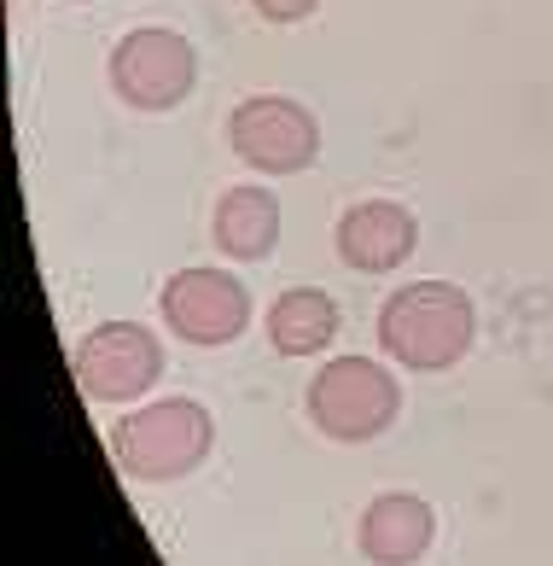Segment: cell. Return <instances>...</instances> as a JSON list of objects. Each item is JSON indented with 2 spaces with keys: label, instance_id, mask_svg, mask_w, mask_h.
Segmentation results:
<instances>
[{
  "label": "cell",
  "instance_id": "obj_1",
  "mask_svg": "<svg viewBox=\"0 0 553 566\" xmlns=\"http://www.w3.org/2000/svg\"><path fill=\"white\" fill-rule=\"evenodd\" d=\"M472 333H478L472 298L455 281H414L391 292L385 310H379V345L414 374L455 368L472 345Z\"/></svg>",
  "mask_w": 553,
  "mask_h": 566
},
{
  "label": "cell",
  "instance_id": "obj_2",
  "mask_svg": "<svg viewBox=\"0 0 553 566\" xmlns=\"http://www.w3.org/2000/svg\"><path fill=\"white\" fill-rule=\"evenodd\" d=\"M210 444H216V427L193 397L146 403L111 432V455L129 479H181L210 455Z\"/></svg>",
  "mask_w": 553,
  "mask_h": 566
},
{
  "label": "cell",
  "instance_id": "obj_3",
  "mask_svg": "<svg viewBox=\"0 0 553 566\" xmlns=\"http://www.w3.org/2000/svg\"><path fill=\"white\" fill-rule=\"evenodd\" d=\"M396 409H402L396 380L379 363H368V356H338L309 386L315 427L327 438H338V444H368V438H379L396 421Z\"/></svg>",
  "mask_w": 553,
  "mask_h": 566
},
{
  "label": "cell",
  "instance_id": "obj_4",
  "mask_svg": "<svg viewBox=\"0 0 553 566\" xmlns=\"http://www.w3.org/2000/svg\"><path fill=\"white\" fill-rule=\"evenodd\" d=\"M227 140H233V153H240L251 170H263V176H297V170L315 164V153H321L315 117L297 106V99H286V94L240 99L233 117H227Z\"/></svg>",
  "mask_w": 553,
  "mask_h": 566
},
{
  "label": "cell",
  "instance_id": "obj_5",
  "mask_svg": "<svg viewBox=\"0 0 553 566\" xmlns=\"http://www.w3.org/2000/svg\"><path fill=\"white\" fill-rule=\"evenodd\" d=\"M199 59L176 30H129L111 53V88L135 112H176L193 94Z\"/></svg>",
  "mask_w": 553,
  "mask_h": 566
},
{
  "label": "cell",
  "instance_id": "obj_6",
  "mask_svg": "<svg viewBox=\"0 0 553 566\" xmlns=\"http://www.w3.org/2000/svg\"><path fill=\"white\" fill-rule=\"evenodd\" d=\"M163 374V345L135 322H105L76 345V386L94 403H135Z\"/></svg>",
  "mask_w": 553,
  "mask_h": 566
},
{
  "label": "cell",
  "instance_id": "obj_7",
  "mask_svg": "<svg viewBox=\"0 0 553 566\" xmlns=\"http://www.w3.org/2000/svg\"><path fill=\"white\" fill-rule=\"evenodd\" d=\"M163 322L187 345H233L251 322V292L222 269H181L163 286Z\"/></svg>",
  "mask_w": 553,
  "mask_h": 566
},
{
  "label": "cell",
  "instance_id": "obj_8",
  "mask_svg": "<svg viewBox=\"0 0 553 566\" xmlns=\"http://www.w3.org/2000/svg\"><path fill=\"white\" fill-rule=\"evenodd\" d=\"M414 245H419V222L414 211H402L391 199H368L338 222V258L361 269V275H385V269L408 263Z\"/></svg>",
  "mask_w": 553,
  "mask_h": 566
},
{
  "label": "cell",
  "instance_id": "obj_9",
  "mask_svg": "<svg viewBox=\"0 0 553 566\" xmlns=\"http://www.w3.org/2000/svg\"><path fill=\"white\" fill-rule=\"evenodd\" d=\"M432 549V509L408 491H385L361 514V555L373 566H414Z\"/></svg>",
  "mask_w": 553,
  "mask_h": 566
},
{
  "label": "cell",
  "instance_id": "obj_10",
  "mask_svg": "<svg viewBox=\"0 0 553 566\" xmlns=\"http://www.w3.org/2000/svg\"><path fill=\"white\" fill-rule=\"evenodd\" d=\"M216 245L240 263H257L280 245V199L268 187H233L216 205Z\"/></svg>",
  "mask_w": 553,
  "mask_h": 566
},
{
  "label": "cell",
  "instance_id": "obj_11",
  "mask_svg": "<svg viewBox=\"0 0 553 566\" xmlns=\"http://www.w3.org/2000/svg\"><path fill=\"white\" fill-rule=\"evenodd\" d=\"M332 333H338V304L321 286H291L268 310V339L280 356H315L332 345Z\"/></svg>",
  "mask_w": 553,
  "mask_h": 566
},
{
  "label": "cell",
  "instance_id": "obj_12",
  "mask_svg": "<svg viewBox=\"0 0 553 566\" xmlns=\"http://www.w3.org/2000/svg\"><path fill=\"white\" fill-rule=\"evenodd\" d=\"M321 0H257V12L268 18V24H297V18H309Z\"/></svg>",
  "mask_w": 553,
  "mask_h": 566
}]
</instances>
